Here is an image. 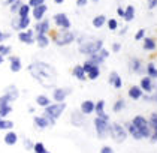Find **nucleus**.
Segmentation results:
<instances>
[{
  "label": "nucleus",
  "mask_w": 157,
  "mask_h": 153,
  "mask_svg": "<svg viewBox=\"0 0 157 153\" xmlns=\"http://www.w3.org/2000/svg\"><path fill=\"white\" fill-rule=\"evenodd\" d=\"M27 71L45 89H52L56 86V83H57V71L49 63L37 62L36 60V62H33V63L29 65Z\"/></svg>",
  "instance_id": "1"
},
{
  "label": "nucleus",
  "mask_w": 157,
  "mask_h": 153,
  "mask_svg": "<svg viewBox=\"0 0 157 153\" xmlns=\"http://www.w3.org/2000/svg\"><path fill=\"white\" fill-rule=\"evenodd\" d=\"M64 110H66V104L64 102H56V104H51V105L44 108V116L48 117L49 122H51V126H54L57 119L63 114Z\"/></svg>",
  "instance_id": "2"
},
{
  "label": "nucleus",
  "mask_w": 157,
  "mask_h": 153,
  "mask_svg": "<svg viewBox=\"0 0 157 153\" xmlns=\"http://www.w3.org/2000/svg\"><path fill=\"white\" fill-rule=\"evenodd\" d=\"M103 48V41L102 39H94V41H87V42H79V53L84 56H91L96 54Z\"/></svg>",
  "instance_id": "3"
},
{
  "label": "nucleus",
  "mask_w": 157,
  "mask_h": 153,
  "mask_svg": "<svg viewBox=\"0 0 157 153\" xmlns=\"http://www.w3.org/2000/svg\"><path fill=\"white\" fill-rule=\"evenodd\" d=\"M75 39H76V35H75L73 32L61 29L60 32L56 33V36H54V44H56L57 47H64V45L72 44Z\"/></svg>",
  "instance_id": "4"
},
{
  "label": "nucleus",
  "mask_w": 157,
  "mask_h": 153,
  "mask_svg": "<svg viewBox=\"0 0 157 153\" xmlns=\"http://www.w3.org/2000/svg\"><path fill=\"white\" fill-rule=\"evenodd\" d=\"M20 98V90H18V87L17 86H8L6 89H5V92L3 95L0 96V107L2 105H8V104H11L13 101H17Z\"/></svg>",
  "instance_id": "5"
},
{
  "label": "nucleus",
  "mask_w": 157,
  "mask_h": 153,
  "mask_svg": "<svg viewBox=\"0 0 157 153\" xmlns=\"http://www.w3.org/2000/svg\"><path fill=\"white\" fill-rule=\"evenodd\" d=\"M127 129L120 125V123H111V129H109V135H111V138L114 140V141L117 143H123L126 141V138H127Z\"/></svg>",
  "instance_id": "6"
},
{
  "label": "nucleus",
  "mask_w": 157,
  "mask_h": 153,
  "mask_svg": "<svg viewBox=\"0 0 157 153\" xmlns=\"http://www.w3.org/2000/svg\"><path fill=\"white\" fill-rule=\"evenodd\" d=\"M132 123L141 131V134H142L144 138H150V137H151L153 129H151V126H150V120H147V119L142 117V116H136V117H133Z\"/></svg>",
  "instance_id": "7"
},
{
  "label": "nucleus",
  "mask_w": 157,
  "mask_h": 153,
  "mask_svg": "<svg viewBox=\"0 0 157 153\" xmlns=\"http://www.w3.org/2000/svg\"><path fill=\"white\" fill-rule=\"evenodd\" d=\"M94 128H96V134L99 138H106L109 135L111 123H109V120H105L102 117H96L94 119Z\"/></svg>",
  "instance_id": "8"
},
{
  "label": "nucleus",
  "mask_w": 157,
  "mask_h": 153,
  "mask_svg": "<svg viewBox=\"0 0 157 153\" xmlns=\"http://www.w3.org/2000/svg\"><path fill=\"white\" fill-rule=\"evenodd\" d=\"M35 35H36L35 30L27 29V30L18 32V39H20V42H23L25 45H33V44H36V36Z\"/></svg>",
  "instance_id": "9"
},
{
  "label": "nucleus",
  "mask_w": 157,
  "mask_h": 153,
  "mask_svg": "<svg viewBox=\"0 0 157 153\" xmlns=\"http://www.w3.org/2000/svg\"><path fill=\"white\" fill-rule=\"evenodd\" d=\"M52 21L54 24L57 26V27H60V29H64V30H71V21H69V17L66 15V14H63V12H59V14H56L54 17H52Z\"/></svg>",
  "instance_id": "10"
},
{
  "label": "nucleus",
  "mask_w": 157,
  "mask_h": 153,
  "mask_svg": "<svg viewBox=\"0 0 157 153\" xmlns=\"http://www.w3.org/2000/svg\"><path fill=\"white\" fill-rule=\"evenodd\" d=\"M12 29H15L17 32H21V30H27L29 26H30V17H15L12 20Z\"/></svg>",
  "instance_id": "11"
},
{
  "label": "nucleus",
  "mask_w": 157,
  "mask_h": 153,
  "mask_svg": "<svg viewBox=\"0 0 157 153\" xmlns=\"http://www.w3.org/2000/svg\"><path fill=\"white\" fill-rule=\"evenodd\" d=\"M49 21H51V20H47V18L37 21L36 26H35V32H36V35H48L49 29H51V23H49Z\"/></svg>",
  "instance_id": "12"
},
{
  "label": "nucleus",
  "mask_w": 157,
  "mask_h": 153,
  "mask_svg": "<svg viewBox=\"0 0 157 153\" xmlns=\"http://www.w3.org/2000/svg\"><path fill=\"white\" fill-rule=\"evenodd\" d=\"M47 11H48V6L44 3V5H40V6L33 8V9H32V15H33V18H35L36 21H40V20H44V18H45Z\"/></svg>",
  "instance_id": "13"
},
{
  "label": "nucleus",
  "mask_w": 157,
  "mask_h": 153,
  "mask_svg": "<svg viewBox=\"0 0 157 153\" xmlns=\"http://www.w3.org/2000/svg\"><path fill=\"white\" fill-rule=\"evenodd\" d=\"M33 123H35V126H36L37 129H47L48 126H51V122H49L48 117H45V116H35L33 117Z\"/></svg>",
  "instance_id": "14"
},
{
  "label": "nucleus",
  "mask_w": 157,
  "mask_h": 153,
  "mask_svg": "<svg viewBox=\"0 0 157 153\" xmlns=\"http://www.w3.org/2000/svg\"><path fill=\"white\" fill-rule=\"evenodd\" d=\"M79 110L84 113L85 116L93 114V113L96 111V102H93V101H90V99H85V101H82V104H81V108H79Z\"/></svg>",
  "instance_id": "15"
},
{
  "label": "nucleus",
  "mask_w": 157,
  "mask_h": 153,
  "mask_svg": "<svg viewBox=\"0 0 157 153\" xmlns=\"http://www.w3.org/2000/svg\"><path fill=\"white\" fill-rule=\"evenodd\" d=\"M69 89H54V92H52V99L56 101V102H64L66 101V98H67V95H69Z\"/></svg>",
  "instance_id": "16"
},
{
  "label": "nucleus",
  "mask_w": 157,
  "mask_h": 153,
  "mask_svg": "<svg viewBox=\"0 0 157 153\" xmlns=\"http://www.w3.org/2000/svg\"><path fill=\"white\" fill-rule=\"evenodd\" d=\"M84 113L79 110V111H73L72 114H71V123L75 125V126H82L84 125Z\"/></svg>",
  "instance_id": "17"
},
{
  "label": "nucleus",
  "mask_w": 157,
  "mask_h": 153,
  "mask_svg": "<svg viewBox=\"0 0 157 153\" xmlns=\"http://www.w3.org/2000/svg\"><path fill=\"white\" fill-rule=\"evenodd\" d=\"M108 81H109V84H111L112 87H115V89H121V87H123V80H121V77L117 72H111V74H109Z\"/></svg>",
  "instance_id": "18"
},
{
  "label": "nucleus",
  "mask_w": 157,
  "mask_h": 153,
  "mask_svg": "<svg viewBox=\"0 0 157 153\" xmlns=\"http://www.w3.org/2000/svg\"><path fill=\"white\" fill-rule=\"evenodd\" d=\"M97 114V117H102L105 119V120H109V116L105 113V101L103 99H99L96 102V111H94Z\"/></svg>",
  "instance_id": "19"
},
{
  "label": "nucleus",
  "mask_w": 157,
  "mask_h": 153,
  "mask_svg": "<svg viewBox=\"0 0 157 153\" xmlns=\"http://www.w3.org/2000/svg\"><path fill=\"white\" fill-rule=\"evenodd\" d=\"M72 74L75 78H78L79 81H85L87 80V72L84 71V66L82 65H76L72 69Z\"/></svg>",
  "instance_id": "20"
},
{
  "label": "nucleus",
  "mask_w": 157,
  "mask_h": 153,
  "mask_svg": "<svg viewBox=\"0 0 157 153\" xmlns=\"http://www.w3.org/2000/svg\"><path fill=\"white\" fill-rule=\"evenodd\" d=\"M144 96V90H142V87L141 86H132L130 89H129V98H132V99H141Z\"/></svg>",
  "instance_id": "21"
},
{
  "label": "nucleus",
  "mask_w": 157,
  "mask_h": 153,
  "mask_svg": "<svg viewBox=\"0 0 157 153\" xmlns=\"http://www.w3.org/2000/svg\"><path fill=\"white\" fill-rule=\"evenodd\" d=\"M126 129H127V132H129V134L132 135L135 140H142V138H144V137H142V134H141V131L138 129V128H136V126L133 125L132 122L126 125Z\"/></svg>",
  "instance_id": "22"
},
{
  "label": "nucleus",
  "mask_w": 157,
  "mask_h": 153,
  "mask_svg": "<svg viewBox=\"0 0 157 153\" xmlns=\"http://www.w3.org/2000/svg\"><path fill=\"white\" fill-rule=\"evenodd\" d=\"M3 141L6 146H15L17 141H18V135H17V132H13V131H8L6 132V135H5V138H3Z\"/></svg>",
  "instance_id": "23"
},
{
  "label": "nucleus",
  "mask_w": 157,
  "mask_h": 153,
  "mask_svg": "<svg viewBox=\"0 0 157 153\" xmlns=\"http://www.w3.org/2000/svg\"><path fill=\"white\" fill-rule=\"evenodd\" d=\"M141 87H142V90H144V92L151 93V92H153V87H154V86H153V78H151V77H148V75L144 77V78L141 80Z\"/></svg>",
  "instance_id": "24"
},
{
  "label": "nucleus",
  "mask_w": 157,
  "mask_h": 153,
  "mask_svg": "<svg viewBox=\"0 0 157 153\" xmlns=\"http://www.w3.org/2000/svg\"><path fill=\"white\" fill-rule=\"evenodd\" d=\"M11 62V71L12 72H20L21 71V59L18 56H11L9 57Z\"/></svg>",
  "instance_id": "25"
},
{
  "label": "nucleus",
  "mask_w": 157,
  "mask_h": 153,
  "mask_svg": "<svg viewBox=\"0 0 157 153\" xmlns=\"http://www.w3.org/2000/svg\"><path fill=\"white\" fill-rule=\"evenodd\" d=\"M36 44L39 48H47L49 45L48 35H36Z\"/></svg>",
  "instance_id": "26"
},
{
  "label": "nucleus",
  "mask_w": 157,
  "mask_h": 153,
  "mask_svg": "<svg viewBox=\"0 0 157 153\" xmlns=\"http://www.w3.org/2000/svg\"><path fill=\"white\" fill-rule=\"evenodd\" d=\"M108 23V20H106V17L105 15H96L94 18H93V26L96 27V29H100V27H103L105 24Z\"/></svg>",
  "instance_id": "27"
},
{
  "label": "nucleus",
  "mask_w": 157,
  "mask_h": 153,
  "mask_svg": "<svg viewBox=\"0 0 157 153\" xmlns=\"http://www.w3.org/2000/svg\"><path fill=\"white\" fill-rule=\"evenodd\" d=\"M36 104L39 107H42V108H45V107L51 105V99L45 95H39V96H36Z\"/></svg>",
  "instance_id": "28"
},
{
  "label": "nucleus",
  "mask_w": 157,
  "mask_h": 153,
  "mask_svg": "<svg viewBox=\"0 0 157 153\" xmlns=\"http://www.w3.org/2000/svg\"><path fill=\"white\" fill-rule=\"evenodd\" d=\"M87 59L91 60V62H93L94 65H97V66H100V65H102V63L106 60L105 57H103V56H102V54H100V51H99V53H96V54H91V56H88Z\"/></svg>",
  "instance_id": "29"
},
{
  "label": "nucleus",
  "mask_w": 157,
  "mask_h": 153,
  "mask_svg": "<svg viewBox=\"0 0 157 153\" xmlns=\"http://www.w3.org/2000/svg\"><path fill=\"white\" fill-rule=\"evenodd\" d=\"M156 41L153 38H144V50L147 51H154L156 50Z\"/></svg>",
  "instance_id": "30"
},
{
  "label": "nucleus",
  "mask_w": 157,
  "mask_h": 153,
  "mask_svg": "<svg viewBox=\"0 0 157 153\" xmlns=\"http://www.w3.org/2000/svg\"><path fill=\"white\" fill-rule=\"evenodd\" d=\"M130 69H132L133 72H142V65H141V60L135 59V57H133V59L130 60Z\"/></svg>",
  "instance_id": "31"
},
{
  "label": "nucleus",
  "mask_w": 157,
  "mask_h": 153,
  "mask_svg": "<svg viewBox=\"0 0 157 153\" xmlns=\"http://www.w3.org/2000/svg\"><path fill=\"white\" fill-rule=\"evenodd\" d=\"M133 18H135V8H133L132 5H129L127 8H126V14H124V20L127 21V23H130Z\"/></svg>",
  "instance_id": "32"
},
{
  "label": "nucleus",
  "mask_w": 157,
  "mask_h": 153,
  "mask_svg": "<svg viewBox=\"0 0 157 153\" xmlns=\"http://www.w3.org/2000/svg\"><path fill=\"white\" fill-rule=\"evenodd\" d=\"M147 75L151 77L153 80H157V68L154 66V63H148L147 65Z\"/></svg>",
  "instance_id": "33"
},
{
  "label": "nucleus",
  "mask_w": 157,
  "mask_h": 153,
  "mask_svg": "<svg viewBox=\"0 0 157 153\" xmlns=\"http://www.w3.org/2000/svg\"><path fill=\"white\" fill-rule=\"evenodd\" d=\"M99 75H100V66H94L91 71L87 74V78H88V80H91V81H94V80L99 78Z\"/></svg>",
  "instance_id": "34"
},
{
  "label": "nucleus",
  "mask_w": 157,
  "mask_h": 153,
  "mask_svg": "<svg viewBox=\"0 0 157 153\" xmlns=\"http://www.w3.org/2000/svg\"><path fill=\"white\" fill-rule=\"evenodd\" d=\"M32 9H33V8H32L29 3H27V5L24 3V5L21 6V9L18 11V14H17V15H18V17H29V14H30V11H32Z\"/></svg>",
  "instance_id": "35"
},
{
  "label": "nucleus",
  "mask_w": 157,
  "mask_h": 153,
  "mask_svg": "<svg viewBox=\"0 0 157 153\" xmlns=\"http://www.w3.org/2000/svg\"><path fill=\"white\" fill-rule=\"evenodd\" d=\"M12 128H13V123L11 120L0 119V131H8V129H12Z\"/></svg>",
  "instance_id": "36"
},
{
  "label": "nucleus",
  "mask_w": 157,
  "mask_h": 153,
  "mask_svg": "<svg viewBox=\"0 0 157 153\" xmlns=\"http://www.w3.org/2000/svg\"><path fill=\"white\" fill-rule=\"evenodd\" d=\"M12 111V107H11V104H8V105H2L0 107V119H5L9 113Z\"/></svg>",
  "instance_id": "37"
},
{
  "label": "nucleus",
  "mask_w": 157,
  "mask_h": 153,
  "mask_svg": "<svg viewBox=\"0 0 157 153\" xmlns=\"http://www.w3.org/2000/svg\"><path fill=\"white\" fill-rule=\"evenodd\" d=\"M24 3H23V0H17L15 3H12L11 6H9V11L12 12V14H18V11L21 9V6H23Z\"/></svg>",
  "instance_id": "38"
},
{
  "label": "nucleus",
  "mask_w": 157,
  "mask_h": 153,
  "mask_svg": "<svg viewBox=\"0 0 157 153\" xmlns=\"http://www.w3.org/2000/svg\"><path fill=\"white\" fill-rule=\"evenodd\" d=\"M126 107V102H124V99H118L115 104H114V107H112V110L115 111V113H120L121 110Z\"/></svg>",
  "instance_id": "39"
},
{
  "label": "nucleus",
  "mask_w": 157,
  "mask_h": 153,
  "mask_svg": "<svg viewBox=\"0 0 157 153\" xmlns=\"http://www.w3.org/2000/svg\"><path fill=\"white\" fill-rule=\"evenodd\" d=\"M11 50H12V48L9 47V45H3V44H0V54H2V56H5V57L9 56V54H11Z\"/></svg>",
  "instance_id": "40"
},
{
  "label": "nucleus",
  "mask_w": 157,
  "mask_h": 153,
  "mask_svg": "<svg viewBox=\"0 0 157 153\" xmlns=\"http://www.w3.org/2000/svg\"><path fill=\"white\" fill-rule=\"evenodd\" d=\"M150 126L153 131H157V113H153L150 117Z\"/></svg>",
  "instance_id": "41"
},
{
  "label": "nucleus",
  "mask_w": 157,
  "mask_h": 153,
  "mask_svg": "<svg viewBox=\"0 0 157 153\" xmlns=\"http://www.w3.org/2000/svg\"><path fill=\"white\" fill-rule=\"evenodd\" d=\"M35 153H47V149L42 143H35V149H33Z\"/></svg>",
  "instance_id": "42"
},
{
  "label": "nucleus",
  "mask_w": 157,
  "mask_h": 153,
  "mask_svg": "<svg viewBox=\"0 0 157 153\" xmlns=\"http://www.w3.org/2000/svg\"><path fill=\"white\" fill-rule=\"evenodd\" d=\"M108 29L109 30H117L118 29V21L115 20V18H111V20H108Z\"/></svg>",
  "instance_id": "43"
},
{
  "label": "nucleus",
  "mask_w": 157,
  "mask_h": 153,
  "mask_svg": "<svg viewBox=\"0 0 157 153\" xmlns=\"http://www.w3.org/2000/svg\"><path fill=\"white\" fill-rule=\"evenodd\" d=\"M44 3H45V0H29V5H30L32 8L40 6V5H44Z\"/></svg>",
  "instance_id": "44"
},
{
  "label": "nucleus",
  "mask_w": 157,
  "mask_h": 153,
  "mask_svg": "<svg viewBox=\"0 0 157 153\" xmlns=\"http://www.w3.org/2000/svg\"><path fill=\"white\" fill-rule=\"evenodd\" d=\"M145 38V30L144 29H139L138 32H136V35H135V39L136 41H141V39H144Z\"/></svg>",
  "instance_id": "45"
},
{
  "label": "nucleus",
  "mask_w": 157,
  "mask_h": 153,
  "mask_svg": "<svg viewBox=\"0 0 157 153\" xmlns=\"http://www.w3.org/2000/svg\"><path fill=\"white\" fill-rule=\"evenodd\" d=\"M24 149H27V150H33V149H35V144L30 141V140L25 138L24 140Z\"/></svg>",
  "instance_id": "46"
},
{
  "label": "nucleus",
  "mask_w": 157,
  "mask_h": 153,
  "mask_svg": "<svg viewBox=\"0 0 157 153\" xmlns=\"http://www.w3.org/2000/svg\"><path fill=\"white\" fill-rule=\"evenodd\" d=\"M11 38V33H3L2 30H0V44H3V41H6V39H9Z\"/></svg>",
  "instance_id": "47"
},
{
  "label": "nucleus",
  "mask_w": 157,
  "mask_h": 153,
  "mask_svg": "<svg viewBox=\"0 0 157 153\" xmlns=\"http://www.w3.org/2000/svg\"><path fill=\"white\" fill-rule=\"evenodd\" d=\"M100 153H114V149L109 147V146H103V147L100 149Z\"/></svg>",
  "instance_id": "48"
},
{
  "label": "nucleus",
  "mask_w": 157,
  "mask_h": 153,
  "mask_svg": "<svg viewBox=\"0 0 157 153\" xmlns=\"http://www.w3.org/2000/svg\"><path fill=\"white\" fill-rule=\"evenodd\" d=\"M147 3H148V9H154L157 6V0H147Z\"/></svg>",
  "instance_id": "49"
},
{
  "label": "nucleus",
  "mask_w": 157,
  "mask_h": 153,
  "mask_svg": "<svg viewBox=\"0 0 157 153\" xmlns=\"http://www.w3.org/2000/svg\"><path fill=\"white\" fill-rule=\"evenodd\" d=\"M120 50H121V44H118V42L112 44V51H114V53H118Z\"/></svg>",
  "instance_id": "50"
},
{
  "label": "nucleus",
  "mask_w": 157,
  "mask_h": 153,
  "mask_svg": "<svg viewBox=\"0 0 157 153\" xmlns=\"http://www.w3.org/2000/svg\"><path fill=\"white\" fill-rule=\"evenodd\" d=\"M87 3H88V0H76V6H78V8H82Z\"/></svg>",
  "instance_id": "51"
},
{
  "label": "nucleus",
  "mask_w": 157,
  "mask_h": 153,
  "mask_svg": "<svg viewBox=\"0 0 157 153\" xmlns=\"http://www.w3.org/2000/svg\"><path fill=\"white\" fill-rule=\"evenodd\" d=\"M100 54H102L105 59H108V57H109V51H108V50H105V48H102V50H100Z\"/></svg>",
  "instance_id": "52"
},
{
  "label": "nucleus",
  "mask_w": 157,
  "mask_h": 153,
  "mask_svg": "<svg viewBox=\"0 0 157 153\" xmlns=\"http://www.w3.org/2000/svg\"><path fill=\"white\" fill-rule=\"evenodd\" d=\"M150 140H151V143H156L157 141V131H153V134H151Z\"/></svg>",
  "instance_id": "53"
},
{
  "label": "nucleus",
  "mask_w": 157,
  "mask_h": 153,
  "mask_svg": "<svg viewBox=\"0 0 157 153\" xmlns=\"http://www.w3.org/2000/svg\"><path fill=\"white\" fill-rule=\"evenodd\" d=\"M15 2H17V0H2V3H3V5H6V6H11V5L15 3Z\"/></svg>",
  "instance_id": "54"
},
{
  "label": "nucleus",
  "mask_w": 157,
  "mask_h": 153,
  "mask_svg": "<svg viewBox=\"0 0 157 153\" xmlns=\"http://www.w3.org/2000/svg\"><path fill=\"white\" fill-rule=\"evenodd\" d=\"M117 14H118L120 17H123V18H124V14H126V9H123V8H118V9H117Z\"/></svg>",
  "instance_id": "55"
},
{
  "label": "nucleus",
  "mask_w": 157,
  "mask_h": 153,
  "mask_svg": "<svg viewBox=\"0 0 157 153\" xmlns=\"http://www.w3.org/2000/svg\"><path fill=\"white\" fill-rule=\"evenodd\" d=\"M127 32V27H124V29H121V32H120V35H124Z\"/></svg>",
  "instance_id": "56"
},
{
  "label": "nucleus",
  "mask_w": 157,
  "mask_h": 153,
  "mask_svg": "<svg viewBox=\"0 0 157 153\" xmlns=\"http://www.w3.org/2000/svg\"><path fill=\"white\" fill-rule=\"evenodd\" d=\"M3 62H5V56H2V54H0V65H2Z\"/></svg>",
  "instance_id": "57"
},
{
  "label": "nucleus",
  "mask_w": 157,
  "mask_h": 153,
  "mask_svg": "<svg viewBox=\"0 0 157 153\" xmlns=\"http://www.w3.org/2000/svg\"><path fill=\"white\" fill-rule=\"evenodd\" d=\"M63 2H64V0H54V3H57V5H61Z\"/></svg>",
  "instance_id": "58"
},
{
  "label": "nucleus",
  "mask_w": 157,
  "mask_h": 153,
  "mask_svg": "<svg viewBox=\"0 0 157 153\" xmlns=\"http://www.w3.org/2000/svg\"><path fill=\"white\" fill-rule=\"evenodd\" d=\"M93 2H96V3H97V2H99V0H93Z\"/></svg>",
  "instance_id": "59"
},
{
  "label": "nucleus",
  "mask_w": 157,
  "mask_h": 153,
  "mask_svg": "<svg viewBox=\"0 0 157 153\" xmlns=\"http://www.w3.org/2000/svg\"><path fill=\"white\" fill-rule=\"evenodd\" d=\"M47 153H49V152H47Z\"/></svg>",
  "instance_id": "60"
}]
</instances>
